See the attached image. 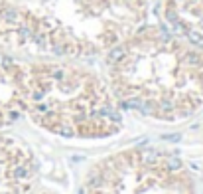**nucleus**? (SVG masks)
Returning <instances> with one entry per match:
<instances>
[{"instance_id":"nucleus-4","label":"nucleus","mask_w":203,"mask_h":194,"mask_svg":"<svg viewBox=\"0 0 203 194\" xmlns=\"http://www.w3.org/2000/svg\"><path fill=\"white\" fill-rule=\"evenodd\" d=\"M79 194H195V182L176 155L128 147L91 164Z\"/></svg>"},{"instance_id":"nucleus-6","label":"nucleus","mask_w":203,"mask_h":194,"mask_svg":"<svg viewBox=\"0 0 203 194\" xmlns=\"http://www.w3.org/2000/svg\"><path fill=\"white\" fill-rule=\"evenodd\" d=\"M26 57L0 50V131L24 115Z\"/></svg>"},{"instance_id":"nucleus-7","label":"nucleus","mask_w":203,"mask_h":194,"mask_svg":"<svg viewBox=\"0 0 203 194\" xmlns=\"http://www.w3.org/2000/svg\"><path fill=\"white\" fill-rule=\"evenodd\" d=\"M158 16L203 56V0H158Z\"/></svg>"},{"instance_id":"nucleus-1","label":"nucleus","mask_w":203,"mask_h":194,"mask_svg":"<svg viewBox=\"0 0 203 194\" xmlns=\"http://www.w3.org/2000/svg\"><path fill=\"white\" fill-rule=\"evenodd\" d=\"M156 0H0V50L20 57H105Z\"/></svg>"},{"instance_id":"nucleus-2","label":"nucleus","mask_w":203,"mask_h":194,"mask_svg":"<svg viewBox=\"0 0 203 194\" xmlns=\"http://www.w3.org/2000/svg\"><path fill=\"white\" fill-rule=\"evenodd\" d=\"M103 59V75L124 109L160 123L201 111L203 56L162 22L140 26Z\"/></svg>"},{"instance_id":"nucleus-5","label":"nucleus","mask_w":203,"mask_h":194,"mask_svg":"<svg viewBox=\"0 0 203 194\" xmlns=\"http://www.w3.org/2000/svg\"><path fill=\"white\" fill-rule=\"evenodd\" d=\"M38 180L34 151L20 137L0 133V194H30Z\"/></svg>"},{"instance_id":"nucleus-3","label":"nucleus","mask_w":203,"mask_h":194,"mask_svg":"<svg viewBox=\"0 0 203 194\" xmlns=\"http://www.w3.org/2000/svg\"><path fill=\"white\" fill-rule=\"evenodd\" d=\"M24 115L55 137L99 141L122 131V107L105 75L77 59L26 57Z\"/></svg>"}]
</instances>
